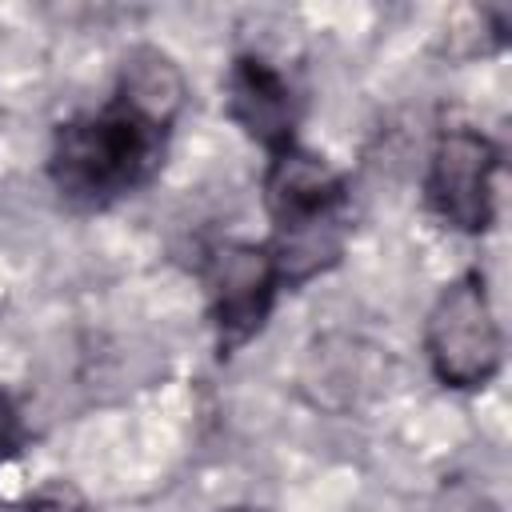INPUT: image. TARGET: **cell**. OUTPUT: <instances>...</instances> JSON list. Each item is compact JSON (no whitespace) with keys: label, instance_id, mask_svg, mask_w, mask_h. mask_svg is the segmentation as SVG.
<instances>
[{"label":"cell","instance_id":"1","mask_svg":"<svg viewBox=\"0 0 512 512\" xmlns=\"http://www.w3.org/2000/svg\"><path fill=\"white\" fill-rule=\"evenodd\" d=\"M168 128L144 120L128 104L112 100L92 116H76L56 128L48 172L60 196L72 204H108L136 192L164 156Z\"/></svg>","mask_w":512,"mask_h":512},{"label":"cell","instance_id":"2","mask_svg":"<svg viewBox=\"0 0 512 512\" xmlns=\"http://www.w3.org/2000/svg\"><path fill=\"white\" fill-rule=\"evenodd\" d=\"M264 204L280 232V248H272L280 284L304 280L336 256V212L344 204V180L324 156L300 144L272 152L264 172Z\"/></svg>","mask_w":512,"mask_h":512},{"label":"cell","instance_id":"3","mask_svg":"<svg viewBox=\"0 0 512 512\" xmlns=\"http://www.w3.org/2000/svg\"><path fill=\"white\" fill-rule=\"evenodd\" d=\"M424 348L436 380L448 388H484L496 376L504 340L488 288L476 272L452 280L436 296L424 328Z\"/></svg>","mask_w":512,"mask_h":512},{"label":"cell","instance_id":"4","mask_svg":"<svg viewBox=\"0 0 512 512\" xmlns=\"http://www.w3.org/2000/svg\"><path fill=\"white\" fill-rule=\"evenodd\" d=\"M496 168L500 156L484 132H440L428 164V200L440 220L460 232H484L496 216Z\"/></svg>","mask_w":512,"mask_h":512},{"label":"cell","instance_id":"5","mask_svg":"<svg viewBox=\"0 0 512 512\" xmlns=\"http://www.w3.org/2000/svg\"><path fill=\"white\" fill-rule=\"evenodd\" d=\"M280 272L272 260V248L260 244H224L208 260V300H212V324L220 352H232L248 344L276 300Z\"/></svg>","mask_w":512,"mask_h":512},{"label":"cell","instance_id":"6","mask_svg":"<svg viewBox=\"0 0 512 512\" xmlns=\"http://www.w3.org/2000/svg\"><path fill=\"white\" fill-rule=\"evenodd\" d=\"M228 116L268 152L292 144L296 128V96L288 76L264 56H240L228 72Z\"/></svg>","mask_w":512,"mask_h":512},{"label":"cell","instance_id":"7","mask_svg":"<svg viewBox=\"0 0 512 512\" xmlns=\"http://www.w3.org/2000/svg\"><path fill=\"white\" fill-rule=\"evenodd\" d=\"M120 104H128L132 112H140L144 120L160 124V128H172L180 104H184V76L176 68V60L152 44H140L124 56V68H120V84H116V96Z\"/></svg>","mask_w":512,"mask_h":512},{"label":"cell","instance_id":"8","mask_svg":"<svg viewBox=\"0 0 512 512\" xmlns=\"http://www.w3.org/2000/svg\"><path fill=\"white\" fill-rule=\"evenodd\" d=\"M24 512H88V504H84V496H80L72 484L56 480V484L40 488V492L28 500Z\"/></svg>","mask_w":512,"mask_h":512},{"label":"cell","instance_id":"9","mask_svg":"<svg viewBox=\"0 0 512 512\" xmlns=\"http://www.w3.org/2000/svg\"><path fill=\"white\" fill-rule=\"evenodd\" d=\"M16 448H20V416H16L12 400L0 392V468L16 456Z\"/></svg>","mask_w":512,"mask_h":512}]
</instances>
